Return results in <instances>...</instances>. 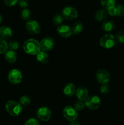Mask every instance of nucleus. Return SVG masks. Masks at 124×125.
Segmentation results:
<instances>
[{
	"label": "nucleus",
	"instance_id": "nucleus-1",
	"mask_svg": "<svg viewBox=\"0 0 124 125\" xmlns=\"http://www.w3.org/2000/svg\"><path fill=\"white\" fill-rule=\"evenodd\" d=\"M23 48L24 52L29 55H36L41 51L40 42L34 39H28L24 42Z\"/></svg>",
	"mask_w": 124,
	"mask_h": 125
},
{
	"label": "nucleus",
	"instance_id": "nucleus-2",
	"mask_svg": "<svg viewBox=\"0 0 124 125\" xmlns=\"http://www.w3.org/2000/svg\"><path fill=\"white\" fill-rule=\"evenodd\" d=\"M5 107L7 113L12 117L18 116L23 111V106L19 103L14 100L7 101Z\"/></svg>",
	"mask_w": 124,
	"mask_h": 125
},
{
	"label": "nucleus",
	"instance_id": "nucleus-3",
	"mask_svg": "<svg viewBox=\"0 0 124 125\" xmlns=\"http://www.w3.org/2000/svg\"><path fill=\"white\" fill-rule=\"evenodd\" d=\"M99 43L103 48H112L115 45V39L113 34H106L100 38Z\"/></svg>",
	"mask_w": 124,
	"mask_h": 125
},
{
	"label": "nucleus",
	"instance_id": "nucleus-4",
	"mask_svg": "<svg viewBox=\"0 0 124 125\" xmlns=\"http://www.w3.org/2000/svg\"><path fill=\"white\" fill-rule=\"evenodd\" d=\"M63 115L66 120L71 122L76 120L78 117V113L74 107L68 106L63 109Z\"/></svg>",
	"mask_w": 124,
	"mask_h": 125
},
{
	"label": "nucleus",
	"instance_id": "nucleus-5",
	"mask_svg": "<svg viewBox=\"0 0 124 125\" xmlns=\"http://www.w3.org/2000/svg\"><path fill=\"white\" fill-rule=\"evenodd\" d=\"M85 106L91 110H96L100 107V99L97 96H88L85 101Z\"/></svg>",
	"mask_w": 124,
	"mask_h": 125
},
{
	"label": "nucleus",
	"instance_id": "nucleus-6",
	"mask_svg": "<svg viewBox=\"0 0 124 125\" xmlns=\"http://www.w3.org/2000/svg\"><path fill=\"white\" fill-rule=\"evenodd\" d=\"M26 28L29 34L33 35L38 34L41 31V28L39 23L34 20H30L27 22L26 24Z\"/></svg>",
	"mask_w": 124,
	"mask_h": 125
},
{
	"label": "nucleus",
	"instance_id": "nucleus-7",
	"mask_svg": "<svg viewBox=\"0 0 124 125\" xmlns=\"http://www.w3.org/2000/svg\"><path fill=\"white\" fill-rule=\"evenodd\" d=\"M23 76L19 70L13 69L9 72L8 74V79L10 83L13 84H18L21 82Z\"/></svg>",
	"mask_w": 124,
	"mask_h": 125
},
{
	"label": "nucleus",
	"instance_id": "nucleus-8",
	"mask_svg": "<svg viewBox=\"0 0 124 125\" xmlns=\"http://www.w3.org/2000/svg\"><path fill=\"white\" fill-rule=\"evenodd\" d=\"M62 15L66 19L72 20L78 17V12L74 7L71 6H67L63 9Z\"/></svg>",
	"mask_w": 124,
	"mask_h": 125
},
{
	"label": "nucleus",
	"instance_id": "nucleus-9",
	"mask_svg": "<svg viewBox=\"0 0 124 125\" xmlns=\"http://www.w3.org/2000/svg\"><path fill=\"white\" fill-rule=\"evenodd\" d=\"M51 111L46 107H41L37 110L36 116L40 120L43 122H47L51 117Z\"/></svg>",
	"mask_w": 124,
	"mask_h": 125
},
{
	"label": "nucleus",
	"instance_id": "nucleus-10",
	"mask_svg": "<svg viewBox=\"0 0 124 125\" xmlns=\"http://www.w3.org/2000/svg\"><path fill=\"white\" fill-rule=\"evenodd\" d=\"M40 47L41 50L43 51H49L53 49L55 45V42L52 38L50 37H46L43 38L42 40L40 41Z\"/></svg>",
	"mask_w": 124,
	"mask_h": 125
},
{
	"label": "nucleus",
	"instance_id": "nucleus-11",
	"mask_svg": "<svg viewBox=\"0 0 124 125\" xmlns=\"http://www.w3.org/2000/svg\"><path fill=\"white\" fill-rule=\"evenodd\" d=\"M96 76L97 81L102 84H106L110 80V75L105 70H98L96 72Z\"/></svg>",
	"mask_w": 124,
	"mask_h": 125
},
{
	"label": "nucleus",
	"instance_id": "nucleus-12",
	"mask_svg": "<svg viewBox=\"0 0 124 125\" xmlns=\"http://www.w3.org/2000/svg\"><path fill=\"white\" fill-rule=\"evenodd\" d=\"M57 32L60 36L64 38L69 37L72 33V28L67 25H60L57 28Z\"/></svg>",
	"mask_w": 124,
	"mask_h": 125
},
{
	"label": "nucleus",
	"instance_id": "nucleus-13",
	"mask_svg": "<svg viewBox=\"0 0 124 125\" xmlns=\"http://www.w3.org/2000/svg\"><path fill=\"white\" fill-rule=\"evenodd\" d=\"M75 95L79 100L80 101H85L88 97V90L85 87H79L77 89Z\"/></svg>",
	"mask_w": 124,
	"mask_h": 125
},
{
	"label": "nucleus",
	"instance_id": "nucleus-14",
	"mask_svg": "<svg viewBox=\"0 0 124 125\" xmlns=\"http://www.w3.org/2000/svg\"><path fill=\"white\" fill-rule=\"evenodd\" d=\"M0 36L1 38L5 39H9L13 36V32L10 27L3 26L0 28Z\"/></svg>",
	"mask_w": 124,
	"mask_h": 125
},
{
	"label": "nucleus",
	"instance_id": "nucleus-15",
	"mask_svg": "<svg viewBox=\"0 0 124 125\" xmlns=\"http://www.w3.org/2000/svg\"><path fill=\"white\" fill-rule=\"evenodd\" d=\"M76 87L73 83H69L64 86L63 89V93L68 97L73 96L76 92Z\"/></svg>",
	"mask_w": 124,
	"mask_h": 125
},
{
	"label": "nucleus",
	"instance_id": "nucleus-16",
	"mask_svg": "<svg viewBox=\"0 0 124 125\" xmlns=\"http://www.w3.org/2000/svg\"><path fill=\"white\" fill-rule=\"evenodd\" d=\"M108 12L105 9H100L96 12L95 14V19L98 21H102L106 18Z\"/></svg>",
	"mask_w": 124,
	"mask_h": 125
},
{
	"label": "nucleus",
	"instance_id": "nucleus-17",
	"mask_svg": "<svg viewBox=\"0 0 124 125\" xmlns=\"http://www.w3.org/2000/svg\"><path fill=\"white\" fill-rule=\"evenodd\" d=\"M17 54L13 50L7 51L5 53V59L10 63H13L17 61Z\"/></svg>",
	"mask_w": 124,
	"mask_h": 125
},
{
	"label": "nucleus",
	"instance_id": "nucleus-18",
	"mask_svg": "<svg viewBox=\"0 0 124 125\" xmlns=\"http://www.w3.org/2000/svg\"><path fill=\"white\" fill-rule=\"evenodd\" d=\"M36 56V60L43 64H45L47 62L49 59V56L47 53L45 51H40Z\"/></svg>",
	"mask_w": 124,
	"mask_h": 125
},
{
	"label": "nucleus",
	"instance_id": "nucleus-19",
	"mask_svg": "<svg viewBox=\"0 0 124 125\" xmlns=\"http://www.w3.org/2000/svg\"><path fill=\"white\" fill-rule=\"evenodd\" d=\"M102 29L105 32H109L113 31L115 28V23L111 20H106L102 24Z\"/></svg>",
	"mask_w": 124,
	"mask_h": 125
},
{
	"label": "nucleus",
	"instance_id": "nucleus-20",
	"mask_svg": "<svg viewBox=\"0 0 124 125\" xmlns=\"http://www.w3.org/2000/svg\"><path fill=\"white\" fill-rule=\"evenodd\" d=\"M100 2L103 9L108 10V9L115 6V0H100Z\"/></svg>",
	"mask_w": 124,
	"mask_h": 125
},
{
	"label": "nucleus",
	"instance_id": "nucleus-21",
	"mask_svg": "<svg viewBox=\"0 0 124 125\" xmlns=\"http://www.w3.org/2000/svg\"><path fill=\"white\" fill-rule=\"evenodd\" d=\"M9 45L5 39L0 37V54L6 53L7 51Z\"/></svg>",
	"mask_w": 124,
	"mask_h": 125
},
{
	"label": "nucleus",
	"instance_id": "nucleus-22",
	"mask_svg": "<svg viewBox=\"0 0 124 125\" xmlns=\"http://www.w3.org/2000/svg\"><path fill=\"white\" fill-rule=\"evenodd\" d=\"M83 24L80 22H76L72 28V33L74 34H79L83 30Z\"/></svg>",
	"mask_w": 124,
	"mask_h": 125
},
{
	"label": "nucleus",
	"instance_id": "nucleus-23",
	"mask_svg": "<svg viewBox=\"0 0 124 125\" xmlns=\"http://www.w3.org/2000/svg\"><path fill=\"white\" fill-rule=\"evenodd\" d=\"M21 18L23 20L29 21L30 17H31V12H30V10L28 9H24L21 11Z\"/></svg>",
	"mask_w": 124,
	"mask_h": 125
},
{
	"label": "nucleus",
	"instance_id": "nucleus-24",
	"mask_svg": "<svg viewBox=\"0 0 124 125\" xmlns=\"http://www.w3.org/2000/svg\"><path fill=\"white\" fill-rule=\"evenodd\" d=\"M31 100L28 96H23L19 99V103L22 106H27L30 104Z\"/></svg>",
	"mask_w": 124,
	"mask_h": 125
},
{
	"label": "nucleus",
	"instance_id": "nucleus-25",
	"mask_svg": "<svg viewBox=\"0 0 124 125\" xmlns=\"http://www.w3.org/2000/svg\"><path fill=\"white\" fill-rule=\"evenodd\" d=\"M63 17H62L61 15L57 14L53 17V23L55 24V25H60L62 24V22H63Z\"/></svg>",
	"mask_w": 124,
	"mask_h": 125
},
{
	"label": "nucleus",
	"instance_id": "nucleus-26",
	"mask_svg": "<svg viewBox=\"0 0 124 125\" xmlns=\"http://www.w3.org/2000/svg\"><path fill=\"white\" fill-rule=\"evenodd\" d=\"M85 107V102L82 101H76L74 104V108L75 109L76 111H81Z\"/></svg>",
	"mask_w": 124,
	"mask_h": 125
},
{
	"label": "nucleus",
	"instance_id": "nucleus-27",
	"mask_svg": "<svg viewBox=\"0 0 124 125\" xmlns=\"http://www.w3.org/2000/svg\"><path fill=\"white\" fill-rule=\"evenodd\" d=\"M115 7L116 10V16L123 17L124 15V6L122 5H117Z\"/></svg>",
	"mask_w": 124,
	"mask_h": 125
},
{
	"label": "nucleus",
	"instance_id": "nucleus-28",
	"mask_svg": "<svg viewBox=\"0 0 124 125\" xmlns=\"http://www.w3.org/2000/svg\"><path fill=\"white\" fill-rule=\"evenodd\" d=\"M9 46L10 48V50L15 51V50H18V48H19V43L18 42L15 41V40H12L9 43Z\"/></svg>",
	"mask_w": 124,
	"mask_h": 125
},
{
	"label": "nucleus",
	"instance_id": "nucleus-29",
	"mask_svg": "<svg viewBox=\"0 0 124 125\" xmlns=\"http://www.w3.org/2000/svg\"><path fill=\"white\" fill-rule=\"evenodd\" d=\"M116 39L120 43H124V31H121L117 33Z\"/></svg>",
	"mask_w": 124,
	"mask_h": 125
},
{
	"label": "nucleus",
	"instance_id": "nucleus-30",
	"mask_svg": "<svg viewBox=\"0 0 124 125\" xmlns=\"http://www.w3.org/2000/svg\"><path fill=\"white\" fill-rule=\"evenodd\" d=\"M24 125H40L38 120L35 118H29L26 121Z\"/></svg>",
	"mask_w": 124,
	"mask_h": 125
},
{
	"label": "nucleus",
	"instance_id": "nucleus-31",
	"mask_svg": "<svg viewBox=\"0 0 124 125\" xmlns=\"http://www.w3.org/2000/svg\"><path fill=\"white\" fill-rule=\"evenodd\" d=\"M100 91L102 94H107L109 92V86L108 84H102L100 88Z\"/></svg>",
	"mask_w": 124,
	"mask_h": 125
},
{
	"label": "nucleus",
	"instance_id": "nucleus-32",
	"mask_svg": "<svg viewBox=\"0 0 124 125\" xmlns=\"http://www.w3.org/2000/svg\"><path fill=\"white\" fill-rule=\"evenodd\" d=\"M5 4L8 7H12L17 4L18 2V0H4Z\"/></svg>",
	"mask_w": 124,
	"mask_h": 125
},
{
	"label": "nucleus",
	"instance_id": "nucleus-33",
	"mask_svg": "<svg viewBox=\"0 0 124 125\" xmlns=\"http://www.w3.org/2000/svg\"><path fill=\"white\" fill-rule=\"evenodd\" d=\"M107 12H108V13L109 15L112 16V17L116 16V10H115V6L108 9L107 10Z\"/></svg>",
	"mask_w": 124,
	"mask_h": 125
},
{
	"label": "nucleus",
	"instance_id": "nucleus-34",
	"mask_svg": "<svg viewBox=\"0 0 124 125\" xmlns=\"http://www.w3.org/2000/svg\"><path fill=\"white\" fill-rule=\"evenodd\" d=\"M19 5L22 8L26 9L29 6V2L27 0H19Z\"/></svg>",
	"mask_w": 124,
	"mask_h": 125
},
{
	"label": "nucleus",
	"instance_id": "nucleus-35",
	"mask_svg": "<svg viewBox=\"0 0 124 125\" xmlns=\"http://www.w3.org/2000/svg\"><path fill=\"white\" fill-rule=\"evenodd\" d=\"M69 125H80V123L77 122V121H74V122H71Z\"/></svg>",
	"mask_w": 124,
	"mask_h": 125
},
{
	"label": "nucleus",
	"instance_id": "nucleus-36",
	"mask_svg": "<svg viewBox=\"0 0 124 125\" xmlns=\"http://www.w3.org/2000/svg\"><path fill=\"white\" fill-rule=\"evenodd\" d=\"M2 21V17L1 14H0V23Z\"/></svg>",
	"mask_w": 124,
	"mask_h": 125
}]
</instances>
